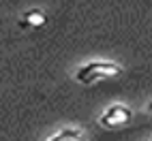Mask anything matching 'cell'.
Here are the masks:
<instances>
[{
    "label": "cell",
    "instance_id": "cell-1",
    "mask_svg": "<svg viewBox=\"0 0 152 141\" xmlns=\"http://www.w3.org/2000/svg\"><path fill=\"white\" fill-rule=\"evenodd\" d=\"M118 75H122V64L114 62V60H88L75 68L73 79L79 86H94Z\"/></svg>",
    "mask_w": 152,
    "mask_h": 141
},
{
    "label": "cell",
    "instance_id": "cell-2",
    "mask_svg": "<svg viewBox=\"0 0 152 141\" xmlns=\"http://www.w3.org/2000/svg\"><path fill=\"white\" fill-rule=\"evenodd\" d=\"M133 109L124 103H111L107 105L99 116V126L105 128V130H118V128H124L133 122Z\"/></svg>",
    "mask_w": 152,
    "mask_h": 141
},
{
    "label": "cell",
    "instance_id": "cell-3",
    "mask_svg": "<svg viewBox=\"0 0 152 141\" xmlns=\"http://www.w3.org/2000/svg\"><path fill=\"white\" fill-rule=\"evenodd\" d=\"M45 24H47V13L39 7L26 9L17 19V26L22 30H37V28H43Z\"/></svg>",
    "mask_w": 152,
    "mask_h": 141
},
{
    "label": "cell",
    "instance_id": "cell-4",
    "mask_svg": "<svg viewBox=\"0 0 152 141\" xmlns=\"http://www.w3.org/2000/svg\"><path fill=\"white\" fill-rule=\"evenodd\" d=\"M45 141H88V137L77 126H64V128L56 130L54 135H49Z\"/></svg>",
    "mask_w": 152,
    "mask_h": 141
},
{
    "label": "cell",
    "instance_id": "cell-5",
    "mask_svg": "<svg viewBox=\"0 0 152 141\" xmlns=\"http://www.w3.org/2000/svg\"><path fill=\"white\" fill-rule=\"evenodd\" d=\"M148 111L152 113V100H150V103H148Z\"/></svg>",
    "mask_w": 152,
    "mask_h": 141
},
{
    "label": "cell",
    "instance_id": "cell-6",
    "mask_svg": "<svg viewBox=\"0 0 152 141\" xmlns=\"http://www.w3.org/2000/svg\"><path fill=\"white\" fill-rule=\"evenodd\" d=\"M150 141H152V139H150Z\"/></svg>",
    "mask_w": 152,
    "mask_h": 141
}]
</instances>
